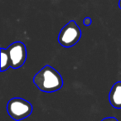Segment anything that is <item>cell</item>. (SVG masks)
I'll use <instances>...</instances> for the list:
<instances>
[{
  "instance_id": "3",
  "label": "cell",
  "mask_w": 121,
  "mask_h": 121,
  "mask_svg": "<svg viewBox=\"0 0 121 121\" xmlns=\"http://www.w3.org/2000/svg\"><path fill=\"white\" fill-rule=\"evenodd\" d=\"M81 38V30L74 20H71L61 28L59 32L57 41L63 47H71Z\"/></svg>"
},
{
  "instance_id": "9",
  "label": "cell",
  "mask_w": 121,
  "mask_h": 121,
  "mask_svg": "<svg viewBox=\"0 0 121 121\" xmlns=\"http://www.w3.org/2000/svg\"><path fill=\"white\" fill-rule=\"evenodd\" d=\"M119 9H121V0H119Z\"/></svg>"
},
{
  "instance_id": "7",
  "label": "cell",
  "mask_w": 121,
  "mask_h": 121,
  "mask_svg": "<svg viewBox=\"0 0 121 121\" xmlns=\"http://www.w3.org/2000/svg\"><path fill=\"white\" fill-rule=\"evenodd\" d=\"M91 22H92V20H91V18L89 17H85L84 20H83V24H84L85 26H86V27H88V26L91 25Z\"/></svg>"
},
{
  "instance_id": "8",
  "label": "cell",
  "mask_w": 121,
  "mask_h": 121,
  "mask_svg": "<svg viewBox=\"0 0 121 121\" xmlns=\"http://www.w3.org/2000/svg\"><path fill=\"white\" fill-rule=\"evenodd\" d=\"M101 121H119V120L114 117H106L104 118Z\"/></svg>"
},
{
  "instance_id": "2",
  "label": "cell",
  "mask_w": 121,
  "mask_h": 121,
  "mask_svg": "<svg viewBox=\"0 0 121 121\" xmlns=\"http://www.w3.org/2000/svg\"><path fill=\"white\" fill-rule=\"evenodd\" d=\"M7 112L13 119L20 121L31 115L32 105L29 101L22 98H12L7 104Z\"/></svg>"
},
{
  "instance_id": "5",
  "label": "cell",
  "mask_w": 121,
  "mask_h": 121,
  "mask_svg": "<svg viewBox=\"0 0 121 121\" xmlns=\"http://www.w3.org/2000/svg\"><path fill=\"white\" fill-rule=\"evenodd\" d=\"M109 101L115 109H121V81H117L112 86L109 94Z\"/></svg>"
},
{
  "instance_id": "1",
  "label": "cell",
  "mask_w": 121,
  "mask_h": 121,
  "mask_svg": "<svg viewBox=\"0 0 121 121\" xmlns=\"http://www.w3.org/2000/svg\"><path fill=\"white\" fill-rule=\"evenodd\" d=\"M33 83L39 91L52 93L61 89L64 82L62 76L55 68L46 65L34 76Z\"/></svg>"
},
{
  "instance_id": "4",
  "label": "cell",
  "mask_w": 121,
  "mask_h": 121,
  "mask_svg": "<svg viewBox=\"0 0 121 121\" xmlns=\"http://www.w3.org/2000/svg\"><path fill=\"white\" fill-rule=\"evenodd\" d=\"M11 60V67L17 69L22 66L27 60V48L22 42H15L7 48Z\"/></svg>"
},
{
  "instance_id": "6",
  "label": "cell",
  "mask_w": 121,
  "mask_h": 121,
  "mask_svg": "<svg viewBox=\"0 0 121 121\" xmlns=\"http://www.w3.org/2000/svg\"><path fill=\"white\" fill-rule=\"evenodd\" d=\"M0 52H1V69L0 71L1 72H4L7 71L9 67H11V60L7 49L2 47L0 49Z\"/></svg>"
}]
</instances>
